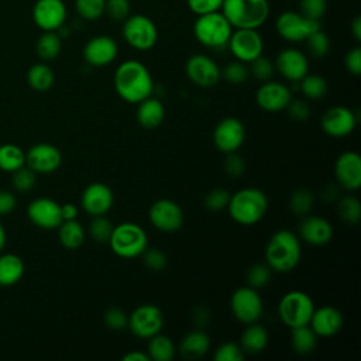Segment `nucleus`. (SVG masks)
Wrapping results in <instances>:
<instances>
[{
    "label": "nucleus",
    "instance_id": "obj_48",
    "mask_svg": "<svg viewBox=\"0 0 361 361\" xmlns=\"http://www.w3.org/2000/svg\"><path fill=\"white\" fill-rule=\"evenodd\" d=\"M244 357L245 354L243 353L240 344L234 341H226L220 344L213 354L214 361H243Z\"/></svg>",
    "mask_w": 361,
    "mask_h": 361
},
{
    "label": "nucleus",
    "instance_id": "obj_22",
    "mask_svg": "<svg viewBox=\"0 0 361 361\" xmlns=\"http://www.w3.org/2000/svg\"><path fill=\"white\" fill-rule=\"evenodd\" d=\"M66 14L62 0H37L32 7V20L42 31H58L65 24Z\"/></svg>",
    "mask_w": 361,
    "mask_h": 361
},
{
    "label": "nucleus",
    "instance_id": "obj_34",
    "mask_svg": "<svg viewBox=\"0 0 361 361\" xmlns=\"http://www.w3.org/2000/svg\"><path fill=\"white\" fill-rule=\"evenodd\" d=\"M62 49V38L58 31H42L35 44V52L42 62L54 61Z\"/></svg>",
    "mask_w": 361,
    "mask_h": 361
},
{
    "label": "nucleus",
    "instance_id": "obj_36",
    "mask_svg": "<svg viewBox=\"0 0 361 361\" xmlns=\"http://www.w3.org/2000/svg\"><path fill=\"white\" fill-rule=\"evenodd\" d=\"M25 165V151L17 144L0 145V171L13 173Z\"/></svg>",
    "mask_w": 361,
    "mask_h": 361
},
{
    "label": "nucleus",
    "instance_id": "obj_14",
    "mask_svg": "<svg viewBox=\"0 0 361 361\" xmlns=\"http://www.w3.org/2000/svg\"><path fill=\"white\" fill-rule=\"evenodd\" d=\"M245 141V127L237 117L221 118L213 130L214 147L223 152L230 154L241 148Z\"/></svg>",
    "mask_w": 361,
    "mask_h": 361
},
{
    "label": "nucleus",
    "instance_id": "obj_29",
    "mask_svg": "<svg viewBox=\"0 0 361 361\" xmlns=\"http://www.w3.org/2000/svg\"><path fill=\"white\" fill-rule=\"evenodd\" d=\"M268 340L269 337L267 329L258 324V322H255L251 324H245V329L241 333L238 344L245 355H255L267 348Z\"/></svg>",
    "mask_w": 361,
    "mask_h": 361
},
{
    "label": "nucleus",
    "instance_id": "obj_4",
    "mask_svg": "<svg viewBox=\"0 0 361 361\" xmlns=\"http://www.w3.org/2000/svg\"><path fill=\"white\" fill-rule=\"evenodd\" d=\"M220 11L233 28H258L269 16L268 0H223Z\"/></svg>",
    "mask_w": 361,
    "mask_h": 361
},
{
    "label": "nucleus",
    "instance_id": "obj_13",
    "mask_svg": "<svg viewBox=\"0 0 361 361\" xmlns=\"http://www.w3.org/2000/svg\"><path fill=\"white\" fill-rule=\"evenodd\" d=\"M148 219L154 228L162 233H175L183 224V210L175 200L162 197L151 204Z\"/></svg>",
    "mask_w": 361,
    "mask_h": 361
},
{
    "label": "nucleus",
    "instance_id": "obj_58",
    "mask_svg": "<svg viewBox=\"0 0 361 361\" xmlns=\"http://www.w3.org/2000/svg\"><path fill=\"white\" fill-rule=\"evenodd\" d=\"M340 186L337 183H329L326 186H323V189L320 190V197L323 202L327 203H336L338 200L340 195Z\"/></svg>",
    "mask_w": 361,
    "mask_h": 361
},
{
    "label": "nucleus",
    "instance_id": "obj_53",
    "mask_svg": "<svg viewBox=\"0 0 361 361\" xmlns=\"http://www.w3.org/2000/svg\"><path fill=\"white\" fill-rule=\"evenodd\" d=\"M223 169L230 178H240L245 171V162L237 151L230 152L226 154V158L223 161Z\"/></svg>",
    "mask_w": 361,
    "mask_h": 361
},
{
    "label": "nucleus",
    "instance_id": "obj_57",
    "mask_svg": "<svg viewBox=\"0 0 361 361\" xmlns=\"http://www.w3.org/2000/svg\"><path fill=\"white\" fill-rule=\"evenodd\" d=\"M16 195L10 190H0V217L8 216L16 209Z\"/></svg>",
    "mask_w": 361,
    "mask_h": 361
},
{
    "label": "nucleus",
    "instance_id": "obj_49",
    "mask_svg": "<svg viewBox=\"0 0 361 361\" xmlns=\"http://www.w3.org/2000/svg\"><path fill=\"white\" fill-rule=\"evenodd\" d=\"M142 257V262L144 265L154 271V272H161L162 269H165L166 264H168V258L165 255V252L159 248H145V251L141 254Z\"/></svg>",
    "mask_w": 361,
    "mask_h": 361
},
{
    "label": "nucleus",
    "instance_id": "obj_41",
    "mask_svg": "<svg viewBox=\"0 0 361 361\" xmlns=\"http://www.w3.org/2000/svg\"><path fill=\"white\" fill-rule=\"evenodd\" d=\"M113 228L114 224L104 214H102L92 217L87 226V233L96 243H109Z\"/></svg>",
    "mask_w": 361,
    "mask_h": 361
},
{
    "label": "nucleus",
    "instance_id": "obj_8",
    "mask_svg": "<svg viewBox=\"0 0 361 361\" xmlns=\"http://www.w3.org/2000/svg\"><path fill=\"white\" fill-rule=\"evenodd\" d=\"M123 37L126 42L137 51H148L158 41L155 23L144 14H130L123 21Z\"/></svg>",
    "mask_w": 361,
    "mask_h": 361
},
{
    "label": "nucleus",
    "instance_id": "obj_18",
    "mask_svg": "<svg viewBox=\"0 0 361 361\" xmlns=\"http://www.w3.org/2000/svg\"><path fill=\"white\" fill-rule=\"evenodd\" d=\"M357 114L345 106H333L327 109L320 120L322 130L333 138L350 135L357 126Z\"/></svg>",
    "mask_w": 361,
    "mask_h": 361
},
{
    "label": "nucleus",
    "instance_id": "obj_24",
    "mask_svg": "<svg viewBox=\"0 0 361 361\" xmlns=\"http://www.w3.org/2000/svg\"><path fill=\"white\" fill-rule=\"evenodd\" d=\"M118 55L117 42L109 35H96L83 47V59L87 65L100 68L110 65Z\"/></svg>",
    "mask_w": 361,
    "mask_h": 361
},
{
    "label": "nucleus",
    "instance_id": "obj_17",
    "mask_svg": "<svg viewBox=\"0 0 361 361\" xmlns=\"http://www.w3.org/2000/svg\"><path fill=\"white\" fill-rule=\"evenodd\" d=\"M62 164L61 151L49 142H38L25 151V165L37 175L55 172Z\"/></svg>",
    "mask_w": 361,
    "mask_h": 361
},
{
    "label": "nucleus",
    "instance_id": "obj_20",
    "mask_svg": "<svg viewBox=\"0 0 361 361\" xmlns=\"http://www.w3.org/2000/svg\"><path fill=\"white\" fill-rule=\"evenodd\" d=\"M292 100L290 89L278 80H267L257 89L255 102L259 109L268 113H278L286 109Z\"/></svg>",
    "mask_w": 361,
    "mask_h": 361
},
{
    "label": "nucleus",
    "instance_id": "obj_7",
    "mask_svg": "<svg viewBox=\"0 0 361 361\" xmlns=\"http://www.w3.org/2000/svg\"><path fill=\"white\" fill-rule=\"evenodd\" d=\"M314 303L303 290L286 292L278 303V316L289 329L309 324Z\"/></svg>",
    "mask_w": 361,
    "mask_h": 361
},
{
    "label": "nucleus",
    "instance_id": "obj_26",
    "mask_svg": "<svg viewBox=\"0 0 361 361\" xmlns=\"http://www.w3.org/2000/svg\"><path fill=\"white\" fill-rule=\"evenodd\" d=\"M344 319L343 313L330 305L314 307L312 317L309 320V326L317 334V337H333L343 327Z\"/></svg>",
    "mask_w": 361,
    "mask_h": 361
},
{
    "label": "nucleus",
    "instance_id": "obj_39",
    "mask_svg": "<svg viewBox=\"0 0 361 361\" xmlns=\"http://www.w3.org/2000/svg\"><path fill=\"white\" fill-rule=\"evenodd\" d=\"M314 203V195L307 188H298L295 189L288 200V207L290 213L298 217H303L310 213Z\"/></svg>",
    "mask_w": 361,
    "mask_h": 361
},
{
    "label": "nucleus",
    "instance_id": "obj_55",
    "mask_svg": "<svg viewBox=\"0 0 361 361\" xmlns=\"http://www.w3.org/2000/svg\"><path fill=\"white\" fill-rule=\"evenodd\" d=\"M285 110H288L289 117L293 118L295 121H305L310 116L309 104L305 100H300V99H295V100L292 99Z\"/></svg>",
    "mask_w": 361,
    "mask_h": 361
},
{
    "label": "nucleus",
    "instance_id": "obj_37",
    "mask_svg": "<svg viewBox=\"0 0 361 361\" xmlns=\"http://www.w3.org/2000/svg\"><path fill=\"white\" fill-rule=\"evenodd\" d=\"M337 213L343 223L355 226L361 220V203L354 195H343L336 202Z\"/></svg>",
    "mask_w": 361,
    "mask_h": 361
},
{
    "label": "nucleus",
    "instance_id": "obj_19",
    "mask_svg": "<svg viewBox=\"0 0 361 361\" xmlns=\"http://www.w3.org/2000/svg\"><path fill=\"white\" fill-rule=\"evenodd\" d=\"M336 183L348 192H354L361 186V157L355 151L340 154L334 162Z\"/></svg>",
    "mask_w": 361,
    "mask_h": 361
},
{
    "label": "nucleus",
    "instance_id": "obj_10",
    "mask_svg": "<svg viewBox=\"0 0 361 361\" xmlns=\"http://www.w3.org/2000/svg\"><path fill=\"white\" fill-rule=\"evenodd\" d=\"M127 327L135 337L148 340L161 333L164 327V313L157 305L142 303L128 314Z\"/></svg>",
    "mask_w": 361,
    "mask_h": 361
},
{
    "label": "nucleus",
    "instance_id": "obj_35",
    "mask_svg": "<svg viewBox=\"0 0 361 361\" xmlns=\"http://www.w3.org/2000/svg\"><path fill=\"white\" fill-rule=\"evenodd\" d=\"M147 354L152 361H171L176 354V347L168 336L158 333L148 338Z\"/></svg>",
    "mask_w": 361,
    "mask_h": 361
},
{
    "label": "nucleus",
    "instance_id": "obj_23",
    "mask_svg": "<svg viewBox=\"0 0 361 361\" xmlns=\"http://www.w3.org/2000/svg\"><path fill=\"white\" fill-rule=\"evenodd\" d=\"M275 71L289 82H299L309 73V59L298 48H285L278 52L274 61Z\"/></svg>",
    "mask_w": 361,
    "mask_h": 361
},
{
    "label": "nucleus",
    "instance_id": "obj_54",
    "mask_svg": "<svg viewBox=\"0 0 361 361\" xmlns=\"http://www.w3.org/2000/svg\"><path fill=\"white\" fill-rule=\"evenodd\" d=\"M188 7L196 16L220 11L223 0H186Z\"/></svg>",
    "mask_w": 361,
    "mask_h": 361
},
{
    "label": "nucleus",
    "instance_id": "obj_51",
    "mask_svg": "<svg viewBox=\"0 0 361 361\" xmlns=\"http://www.w3.org/2000/svg\"><path fill=\"white\" fill-rule=\"evenodd\" d=\"M130 0H106L104 14L113 21H124L130 16Z\"/></svg>",
    "mask_w": 361,
    "mask_h": 361
},
{
    "label": "nucleus",
    "instance_id": "obj_5",
    "mask_svg": "<svg viewBox=\"0 0 361 361\" xmlns=\"http://www.w3.org/2000/svg\"><path fill=\"white\" fill-rule=\"evenodd\" d=\"M109 245L117 257L130 259L141 257L148 247V237L140 224L124 221L114 226L109 238Z\"/></svg>",
    "mask_w": 361,
    "mask_h": 361
},
{
    "label": "nucleus",
    "instance_id": "obj_38",
    "mask_svg": "<svg viewBox=\"0 0 361 361\" xmlns=\"http://www.w3.org/2000/svg\"><path fill=\"white\" fill-rule=\"evenodd\" d=\"M299 89L302 94L309 100H319L326 96L329 85L322 75L306 73L299 82Z\"/></svg>",
    "mask_w": 361,
    "mask_h": 361
},
{
    "label": "nucleus",
    "instance_id": "obj_27",
    "mask_svg": "<svg viewBox=\"0 0 361 361\" xmlns=\"http://www.w3.org/2000/svg\"><path fill=\"white\" fill-rule=\"evenodd\" d=\"M178 350L183 360H199L210 350V337L203 329H193L183 336Z\"/></svg>",
    "mask_w": 361,
    "mask_h": 361
},
{
    "label": "nucleus",
    "instance_id": "obj_3",
    "mask_svg": "<svg viewBox=\"0 0 361 361\" xmlns=\"http://www.w3.org/2000/svg\"><path fill=\"white\" fill-rule=\"evenodd\" d=\"M268 197L258 188H243L230 195L227 212L241 226H252L261 221L268 212Z\"/></svg>",
    "mask_w": 361,
    "mask_h": 361
},
{
    "label": "nucleus",
    "instance_id": "obj_2",
    "mask_svg": "<svg viewBox=\"0 0 361 361\" xmlns=\"http://www.w3.org/2000/svg\"><path fill=\"white\" fill-rule=\"evenodd\" d=\"M302 257L300 238L290 230L282 228L275 231L264 251L267 265L279 274H288L293 271Z\"/></svg>",
    "mask_w": 361,
    "mask_h": 361
},
{
    "label": "nucleus",
    "instance_id": "obj_28",
    "mask_svg": "<svg viewBox=\"0 0 361 361\" xmlns=\"http://www.w3.org/2000/svg\"><path fill=\"white\" fill-rule=\"evenodd\" d=\"M137 104L135 118L142 128L154 130L162 124L165 118V107L159 99L148 96Z\"/></svg>",
    "mask_w": 361,
    "mask_h": 361
},
{
    "label": "nucleus",
    "instance_id": "obj_21",
    "mask_svg": "<svg viewBox=\"0 0 361 361\" xmlns=\"http://www.w3.org/2000/svg\"><path fill=\"white\" fill-rule=\"evenodd\" d=\"M114 204V193L111 188L103 182L89 183L80 196V206L90 217L106 214Z\"/></svg>",
    "mask_w": 361,
    "mask_h": 361
},
{
    "label": "nucleus",
    "instance_id": "obj_62",
    "mask_svg": "<svg viewBox=\"0 0 361 361\" xmlns=\"http://www.w3.org/2000/svg\"><path fill=\"white\" fill-rule=\"evenodd\" d=\"M351 34L357 42L361 41V17L355 16L351 21Z\"/></svg>",
    "mask_w": 361,
    "mask_h": 361
},
{
    "label": "nucleus",
    "instance_id": "obj_46",
    "mask_svg": "<svg viewBox=\"0 0 361 361\" xmlns=\"http://www.w3.org/2000/svg\"><path fill=\"white\" fill-rule=\"evenodd\" d=\"M248 72L254 79H257L258 82L262 83V82L269 80L274 76L275 66H274V62L269 58H267L264 55H259V56H257L255 59H252L250 62Z\"/></svg>",
    "mask_w": 361,
    "mask_h": 361
},
{
    "label": "nucleus",
    "instance_id": "obj_15",
    "mask_svg": "<svg viewBox=\"0 0 361 361\" xmlns=\"http://www.w3.org/2000/svg\"><path fill=\"white\" fill-rule=\"evenodd\" d=\"M188 79L199 87H213L221 79L220 66L207 55L195 54L185 63Z\"/></svg>",
    "mask_w": 361,
    "mask_h": 361
},
{
    "label": "nucleus",
    "instance_id": "obj_31",
    "mask_svg": "<svg viewBox=\"0 0 361 361\" xmlns=\"http://www.w3.org/2000/svg\"><path fill=\"white\" fill-rule=\"evenodd\" d=\"M56 230H58V240L63 248L78 250L82 247L86 237V231L76 219L63 220Z\"/></svg>",
    "mask_w": 361,
    "mask_h": 361
},
{
    "label": "nucleus",
    "instance_id": "obj_61",
    "mask_svg": "<svg viewBox=\"0 0 361 361\" xmlns=\"http://www.w3.org/2000/svg\"><path fill=\"white\" fill-rule=\"evenodd\" d=\"M123 361H149V357L144 351H128L123 355Z\"/></svg>",
    "mask_w": 361,
    "mask_h": 361
},
{
    "label": "nucleus",
    "instance_id": "obj_12",
    "mask_svg": "<svg viewBox=\"0 0 361 361\" xmlns=\"http://www.w3.org/2000/svg\"><path fill=\"white\" fill-rule=\"evenodd\" d=\"M227 47L235 59L250 63L262 55L264 39L255 28H235L230 35Z\"/></svg>",
    "mask_w": 361,
    "mask_h": 361
},
{
    "label": "nucleus",
    "instance_id": "obj_52",
    "mask_svg": "<svg viewBox=\"0 0 361 361\" xmlns=\"http://www.w3.org/2000/svg\"><path fill=\"white\" fill-rule=\"evenodd\" d=\"M327 8L326 0H299V13L310 20L320 21Z\"/></svg>",
    "mask_w": 361,
    "mask_h": 361
},
{
    "label": "nucleus",
    "instance_id": "obj_9",
    "mask_svg": "<svg viewBox=\"0 0 361 361\" xmlns=\"http://www.w3.org/2000/svg\"><path fill=\"white\" fill-rule=\"evenodd\" d=\"M233 316L243 324H251L261 319L264 303L257 289L245 285L237 288L230 298Z\"/></svg>",
    "mask_w": 361,
    "mask_h": 361
},
{
    "label": "nucleus",
    "instance_id": "obj_32",
    "mask_svg": "<svg viewBox=\"0 0 361 361\" xmlns=\"http://www.w3.org/2000/svg\"><path fill=\"white\" fill-rule=\"evenodd\" d=\"M317 334L309 324L290 329V345L299 355H307L317 347Z\"/></svg>",
    "mask_w": 361,
    "mask_h": 361
},
{
    "label": "nucleus",
    "instance_id": "obj_47",
    "mask_svg": "<svg viewBox=\"0 0 361 361\" xmlns=\"http://www.w3.org/2000/svg\"><path fill=\"white\" fill-rule=\"evenodd\" d=\"M228 200H230L228 190H226L223 188H214L206 193V196L203 199V204L210 212H221V210L227 209Z\"/></svg>",
    "mask_w": 361,
    "mask_h": 361
},
{
    "label": "nucleus",
    "instance_id": "obj_60",
    "mask_svg": "<svg viewBox=\"0 0 361 361\" xmlns=\"http://www.w3.org/2000/svg\"><path fill=\"white\" fill-rule=\"evenodd\" d=\"M61 213L63 220H75L79 214V207L75 203L61 204Z\"/></svg>",
    "mask_w": 361,
    "mask_h": 361
},
{
    "label": "nucleus",
    "instance_id": "obj_63",
    "mask_svg": "<svg viewBox=\"0 0 361 361\" xmlns=\"http://www.w3.org/2000/svg\"><path fill=\"white\" fill-rule=\"evenodd\" d=\"M6 244H7V233H6V228H4V226L0 220V252L4 250Z\"/></svg>",
    "mask_w": 361,
    "mask_h": 361
},
{
    "label": "nucleus",
    "instance_id": "obj_11",
    "mask_svg": "<svg viewBox=\"0 0 361 361\" xmlns=\"http://www.w3.org/2000/svg\"><path fill=\"white\" fill-rule=\"evenodd\" d=\"M320 28V23L298 11H283L275 20V30L288 42H302L309 34Z\"/></svg>",
    "mask_w": 361,
    "mask_h": 361
},
{
    "label": "nucleus",
    "instance_id": "obj_56",
    "mask_svg": "<svg viewBox=\"0 0 361 361\" xmlns=\"http://www.w3.org/2000/svg\"><path fill=\"white\" fill-rule=\"evenodd\" d=\"M344 66L354 76H358L361 73V48L358 45L351 48L345 54V56H344Z\"/></svg>",
    "mask_w": 361,
    "mask_h": 361
},
{
    "label": "nucleus",
    "instance_id": "obj_42",
    "mask_svg": "<svg viewBox=\"0 0 361 361\" xmlns=\"http://www.w3.org/2000/svg\"><path fill=\"white\" fill-rule=\"evenodd\" d=\"M220 76L221 79H224L231 85H241L248 79L250 72H248L247 63L238 59H234L227 65H224L223 68H220Z\"/></svg>",
    "mask_w": 361,
    "mask_h": 361
},
{
    "label": "nucleus",
    "instance_id": "obj_25",
    "mask_svg": "<svg viewBox=\"0 0 361 361\" xmlns=\"http://www.w3.org/2000/svg\"><path fill=\"white\" fill-rule=\"evenodd\" d=\"M299 238L309 245L322 247L333 238V226L322 216L306 214L299 223Z\"/></svg>",
    "mask_w": 361,
    "mask_h": 361
},
{
    "label": "nucleus",
    "instance_id": "obj_16",
    "mask_svg": "<svg viewBox=\"0 0 361 361\" xmlns=\"http://www.w3.org/2000/svg\"><path fill=\"white\" fill-rule=\"evenodd\" d=\"M28 220L41 230H56L63 221L61 204L51 197H35L27 207Z\"/></svg>",
    "mask_w": 361,
    "mask_h": 361
},
{
    "label": "nucleus",
    "instance_id": "obj_45",
    "mask_svg": "<svg viewBox=\"0 0 361 361\" xmlns=\"http://www.w3.org/2000/svg\"><path fill=\"white\" fill-rule=\"evenodd\" d=\"M37 182V173L27 165L11 173V186L18 193H25L34 188Z\"/></svg>",
    "mask_w": 361,
    "mask_h": 361
},
{
    "label": "nucleus",
    "instance_id": "obj_59",
    "mask_svg": "<svg viewBox=\"0 0 361 361\" xmlns=\"http://www.w3.org/2000/svg\"><path fill=\"white\" fill-rule=\"evenodd\" d=\"M209 319H210V313L206 309V306H199V307L195 309L193 320H195V323L199 329H203V326L209 322Z\"/></svg>",
    "mask_w": 361,
    "mask_h": 361
},
{
    "label": "nucleus",
    "instance_id": "obj_50",
    "mask_svg": "<svg viewBox=\"0 0 361 361\" xmlns=\"http://www.w3.org/2000/svg\"><path fill=\"white\" fill-rule=\"evenodd\" d=\"M103 322L109 330L121 331L127 327L128 314L120 307H110L106 310L103 316Z\"/></svg>",
    "mask_w": 361,
    "mask_h": 361
},
{
    "label": "nucleus",
    "instance_id": "obj_6",
    "mask_svg": "<svg viewBox=\"0 0 361 361\" xmlns=\"http://www.w3.org/2000/svg\"><path fill=\"white\" fill-rule=\"evenodd\" d=\"M233 27L221 11L197 16L193 24V35L199 44L206 48L227 47Z\"/></svg>",
    "mask_w": 361,
    "mask_h": 361
},
{
    "label": "nucleus",
    "instance_id": "obj_40",
    "mask_svg": "<svg viewBox=\"0 0 361 361\" xmlns=\"http://www.w3.org/2000/svg\"><path fill=\"white\" fill-rule=\"evenodd\" d=\"M271 276H272V269L267 265V262H257L247 269L245 282L248 286L258 290L265 288L269 283Z\"/></svg>",
    "mask_w": 361,
    "mask_h": 361
},
{
    "label": "nucleus",
    "instance_id": "obj_30",
    "mask_svg": "<svg viewBox=\"0 0 361 361\" xmlns=\"http://www.w3.org/2000/svg\"><path fill=\"white\" fill-rule=\"evenodd\" d=\"M24 261L20 255L4 252L0 255V286L10 288L17 285L24 275Z\"/></svg>",
    "mask_w": 361,
    "mask_h": 361
},
{
    "label": "nucleus",
    "instance_id": "obj_44",
    "mask_svg": "<svg viewBox=\"0 0 361 361\" xmlns=\"http://www.w3.org/2000/svg\"><path fill=\"white\" fill-rule=\"evenodd\" d=\"M106 0H75V8L79 17L87 21H96L104 14Z\"/></svg>",
    "mask_w": 361,
    "mask_h": 361
},
{
    "label": "nucleus",
    "instance_id": "obj_33",
    "mask_svg": "<svg viewBox=\"0 0 361 361\" xmlns=\"http://www.w3.org/2000/svg\"><path fill=\"white\" fill-rule=\"evenodd\" d=\"M55 82V73L47 62L34 63L27 72V83L35 92H48Z\"/></svg>",
    "mask_w": 361,
    "mask_h": 361
},
{
    "label": "nucleus",
    "instance_id": "obj_1",
    "mask_svg": "<svg viewBox=\"0 0 361 361\" xmlns=\"http://www.w3.org/2000/svg\"><path fill=\"white\" fill-rule=\"evenodd\" d=\"M113 85L117 94L131 104L140 103L145 97L151 96L154 90L151 72L137 59H127L116 68Z\"/></svg>",
    "mask_w": 361,
    "mask_h": 361
},
{
    "label": "nucleus",
    "instance_id": "obj_43",
    "mask_svg": "<svg viewBox=\"0 0 361 361\" xmlns=\"http://www.w3.org/2000/svg\"><path fill=\"white\" fill-rule=\"evenodd\" d=\"M305 41H306L307 52L313 58H323L330 51V39H329L327 34L323 32L320 28L313 31L312 34H309Z\"/></svg>",
    "mask_w": 361,
    "mask_h": 361
}]
</instances>
